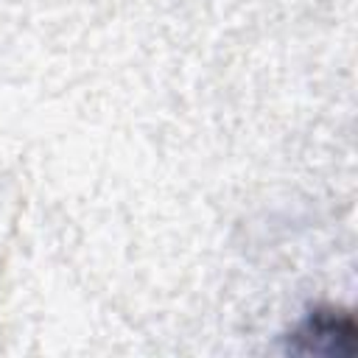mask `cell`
<instances>
[{"instance_id": "1", "label": "cell", "mask_w": 358, "mask_h": 358, "mask_svg": "<svg viewBox=\"0 0 358 358\" xmlns=\"http://www.w3.org/2000/svg\"><path fill=\"white\" fill-rule=\"evenodd\" d=\"M285 350L296 355L350 358L358 350V327L350 310L319 305L288 333Z\"/></svg>"}]
</instances>
